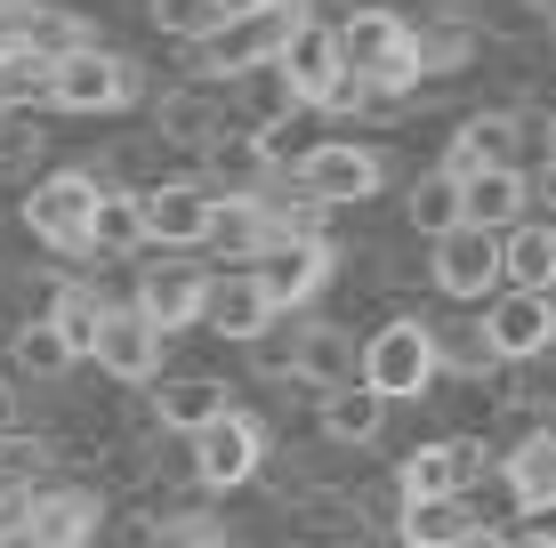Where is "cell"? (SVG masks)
<instances>
[{"label":"cell","instance_id":"obj_4","mask_svg":"<svg viewBox=\"0 0 556 548\" xmlns=\"http://www.w3.org/2000/svg\"><path fill=\"white\" fill-rule=\"evenodd\" d=\"M428 282L452 298V307H492V298L508 291V251H501V234L459 226V234L428 242Z\"/></svg>","mask_w":556,"mask_h":548},{"label":"cell","instance_id":"obj_40","mask_svg":"<svg viewBox=\"0 0 556 548\" xmlns=\"http://www.w3.org/2000/svg\"><path fill=\"white\" fill-rule=\"evenodd\" d=\"M525 16H541V25H556V0H516Z\"/></svg>","mask_w":556,"mask_h":548},{"label":"cell","instance_id":"obj_41","mask_svg":"<svg viewBox=\"0 0 556 548\" xmlns=\"http://www.w3.org/2000/svg\"><path fill=\"white\" fill-rule=\"evenodd\" d=\"M226 16H251V9H275V0H218Z\"/></svg>","mask_w":556,"mask_h":548},{"label":"cell","instance_id":"obj_15","mask_svg":"<svg viewBox=\"0 0 556 548\" xmlns=\"http://www.w3.org/2000/svg\"><path fill=\"white\" fill-rule=\"evenodd\" d=\"M331 267H339V258H331V242H275V251H266L251 275H258V291L275 298V315H299L306 298H315L323 282H331Z\"/></svg>","mask_w":556,"mask_h":548},{"label":"cell","instance_id":"obj_44","mask_svg":"<svg viewBox=\"0 0 556 548\" xmlns=\"http://www.w3.org/2000/svg\"><path fill=\"white\" fill-rule=\"evenodd\" d=\"M444 9H468V0H444Z\"/></svg>","mask_w":556,"mask_h":548},{"label":"cell","instance_id":"obj_35","mask_svg":"<svg viewBox=\"0 0 556 548\" xmlns=\"http://www.w3.org/2000/svg\"><path fill=\"white\" fill-rule=\"evenodd\" d=\"M41 420V404H33V387L16 380V371H0V451L25 444V428Z\"/></svg>","mask_w":556,"mask_h":548},{"label":"cell","instance_id":"obj_10","mask_svg":"<svg viewBox=\"0 0 556 548\" xmlns=\"http://www.w3.org/2000/svg\"><path fill=\"white\" fill-rule=\"evenodd\" d=\"M210 291H218V275H210L202 258H146L138 267V307L162 323V339L194 331L210 315Z\"/></svg>","mask_w":556,"mask_h":548},{"label":"cell","instance_id":"obj_16","mask_svg":"<svg viewBox=\"0 0 556 548\" xmlns=\"http://www.w3.org/2000/svg\"><path fill=\"white\" fill-rule=\"evenodd\" d=\"M162 323H153V315L138 307V298H129V307H113L105 315V339H98V371H113V380L122 387H138V380H153V371H162Z\"/></svg>","mask_w":556,"mask_h":548},{"label":"cell","instance_id":"obj_18","mask_svg":"<svg viewBox=\"0 0 556 548\" xmlns=\"http://www.w3.org/2000/svg\"><path fill=\"white\" fill-rule=\"evenodd\" d=\"M501 484L525 517H556V428H525L508 451H501Z\"/></svg>","mask_w":556,"mask_h":548},{"label":"cell","instance_id":"obj_42","mask_svg":"<svg viewBox=\"0 0 556 548\" xmlns=\"http://www.w3.org/2000/svg\"><path fill=\"white\" fill-rule=\"evenodd\" d=\"M468 548H516V540H501V533H476Z\"/></svg>","mask_w":556,"mask_h":548},{"label":"cell","instance_id":"obj_43","mask_svg":"<svg viewBox=\"0 0 556 548\" xmlns=\"http://www.w3.org/2000/svg\"><path fill=\"white\" fill-rule=\"evenodd\" d=\"M548 428H556V395H548Z\"/></svg>","mask_w":556,"mask_h":548},{"label":"cell","instance_id":"obj_23","mask_svg":"<svg viewBox=\"0 0 556 548\" xmlns=\"http://www.w3.org/2000/svg\"><path fill=\"white\" fill-rule=\"evenodd\" d=\"M404 218H412V234H419V242H444V234H459V226H468V186H459L444 162H435V169H419V178H412V194H404Z\"/></svg>","mask_w":556,"mask_h":548},{"label":"cell","instance_id":"obj_38","mask_svg":"<svg viewBox=\"0 0 556 548\" xmlns=\"http://www.w3.org/2000/svg\"><path fill=\"white\" fill-rule=\"evenodd\" d=\"M532 202H541V218H556V162L532 169Z\"/></svg>","mask_w":556,"mask_h":548},{"label":"cell","instance_id":"obj_33","mask_svg":"<svg viewBox=\"0 0 556 548\" xmlns=\"http://www.w3.org/2000/svg\"><path fill=\"white\" fill-rule=\"evenodd\" d=\"M49 154V129H41V113H0V178H25V186H41L33 169H41Z\"/></svg>","mask_w":556,"mask_h":548},{"label":"cell","instance_id":"obj_34","mask_svg":"<svg viewBox=\"0 0 556 548\" xmlns=\"http://www.w3.org/2000/svg\"><path fill=\"white\" fill-rule=\"evenodd\" d=\"M146 16L169 33V41H186V49L210 41V33L226 25V9H218V0H146Z\"/></svg>","mask_w":556,"mask_h":548},{"label":"cell","instance_id":"obj_26","mask_svg":"<svg viewBox=\"0 0 556 548\" xmlns=\"http://www.w3.org/2000/svg\"><path fill=\"white\" fill-rule=\"evenodd\" d=\"M81 364V355H73V339L49 323V315H33V323H16L9 331V371L25 387H49V380H65V371Z\"/></svg>","mask_w":556,"mask_h":548},{"label":"cell","instance_id":"obj_25","mask_svg":"<svg viewBox=\"0 0 556 548\" xmlns=\"http://www.w3.org/2000/svg\"><path fill=\"white\" fill-rule=\"evenodd\" d=\"M210 251H218V267H258L266 251H275V218H266V194L251 202H218V226H210Z\"/></svg>","mask_w":556,"mask_h":548},{"label":"cell","instance_id":"obj_46","mask_svg":"<svg viewBox=\"0 0 556 548\" xmlns=\"http://www.w3.org/2000/svg\"><path fill=\"white\" fill-rule=\"evenodd\" d=\"M291 548H299V540H291Z\"/></svg>","mask_w":556,"mask_h":548},{"label":"cell","instance_id":"obj_32","mask_svg":"<svg viewBox=\"0 0 556 548\" xmlns=\"http://www.w3.org/2000/svg\"><path fill=\"white\" fill-rule=\"evenodd\" d=\"M242 355H251V371H258V380L291 387V380H299V355H306V315H282V323H275V331H258Z\"/></svg>","mask_w":556,"mask_h":548},{"label":"cell","instance_id":"obj_2","mask_svg":"<svg viewBox=\"0 0 556 548\" xmlns=\"http://www.w3.org/2000/svg\"><path fill=\"white\" fill-rule=\"evenodd\" d=\"M435 380H444V364H435L428 315H388V323L363 339V387H379L388 404H428Z\"/></svg>","mask_w":556,"mask_h":548},{"label":"cell","instance_id":"obj_31","mask_svg":"<svg viewBox=\"0 0 556 548\" xmlns=\"http://www.w3.org/2000/svg\"><path fill=\"white\" fill-rule=\"evenodd\" d=\"M105 315H113V307H105L98 291H89V282H73V275L56 282V298H49V323H56V331L73 339V355H81V364H98V339H105Z\"/></svg>","mask_w":556,"mask_h":548},{"label":"cell","instance_id":"obj_1","mask_svg":"<svg viewBox=\"0 0 556 548\" xmlns=\"http://www.w3.org/2000/svg\"><path fill=\"white\" fill-rule=\"evenodd\" d=\"M299 25H315V9L306 0H275V9H251V16H226L210 41L186 49V73L194 81H242V73H266V65H282V49L299 41Z\"/></svg>","mask_w":556,"mask_h":548},{"label":"cell","instance_id":"obj_11","mask_svg":"<svg viewBox=\"0 0 556 548\" xmlns=\"http://www.w3.org/2000/svg\"><path fill=\"white\" fill-rule=\"evenodd\" d=\"M484 331H492V347H501L508 371L548 364V347H556V298L548 291H501L484 307Z\"/></svg>","mask_w":556,"mask_h":548},{"label":"cell","instance_id":"obj_22","mask_svg":"<svg viewBox=\"0 0 556 548\" xmlns=\"http://www.w3.org/2000/svg\"><path fill=\"white\" fill-rule=\"evenodd\" d=\"M388 395H379V387H339V395H323V404H315V420H323V444H348V451H371L379 436H388Z\"/></svg>","mask_w":556,"mask_h":548},{"label":"cell","instance_id":"obj_12","mask_svg":"<svg viewBox=\"0 0 556 548\" xmlns=\"http://www.w3.org/2000/svg\"><path fill=\"white\" fill-rule=\"evenodd\" d=\"M226 113H235V98H218V81H186V89H162L153 98V138L178 145V154H210V145L226 138Z\"/></svg>","mask_w":556,"mask_h":548},{"label":"cell","instance_id":"obj_27","mask_svg":"<svg viewBox=\"0 0 556 548\" xmlns=\"http://www.w3.org/2000/svg\"><path fill=\"white\" fill-rule=\"evenodd\" d=\"M525 218H532V178L525 169H484V178H468V226L516 234Z\"/></svg>","mask_w":556,"mask_h":548},{"label":"cell","instance_id":"obj_7","mask_svg":"<svg viewBox=\"0 0 556 548\" xmlns=\"http://www.w3.org/2000/svg\"><path fill=\"white\" fill-rule=\"evenodd\" d=\"M138 98H146V65L122 56V49H105V41L56 65V113H122Z\"/></svg>","mask_w":556,"mask_h":548},{"label":"cell","instance_id":"obj_19","mask_svg":"<svg viewBox=\"0 0 556 548\" xmlns=\"http://www.w3.org/2000/svg\"><path fill=\"white\" fill-rule=\"evenodd\" d=\"M428 323H435V364H444V380L484 387L492 371H508V364H501V347H492V331H484V315L452 307V315H428Z\"/></svg>","mask_w":556,"mask_h":548},{"label":"cell","instance_id":"obj_21","mask_svg":"<svg viewBox=\"0 0 556 548\" xmlns=\"http://www.w3.org/2000/svg\"><path fill=\"white\" fill-rule=\"evenodd\" d=\"M363 380V339L348 323H306V355H299V387L315 395H339V387H355Z\"/></svg>","mask_w":556,"mask_h":548},{"label":"cell","instance_id":"obj_9","mask_svg":"<svg viewBox=\"0 0 556 548\" xmlns=\"http://www.w3.org/2000/svg\"><path fill=\"white\" fill-rule=\"evenodd\" d=\"M258 468H266V420H251V411H235V420H218L210 436L186 444V476L202 493H242Z\"/></svg>","mask_w":556,"mask_h":548},{"label":"cell","instance_id":"obj_5","mask_svg":"<svg viewBox=\"0 0 556 548\" xmlns=\"http://www.w3.org/2000/svg\"><path fill=\"white\" fill-rule=\"evenodd\" d=\"M291 178H299L315 202H331V211H355V202H371L379 186H388V154H379V145H363V138H315V145L299 154Z\"/></svg>","mask_w":556,"mask_h":548},{"label":"cell","instance_id":"obj_37","mask_svg":"<svg viewBox=\"0 0 556 548\" xmlns=\"http://www.w3.org/2000/svg\"><path fill=\"white\" fill-rule=\"evenodd\" d=\"M162 548H226V533L202 517V508H178V517H169V540H162Z\"/></svg>","mask_w":556,"mask_h":548},{"label":"cell","instance_id":"obj_14","mask_svg":"<svg viewBox=\"0 0 556 548\" xmlns=\"http://www.w3.org/2000/svg\"><path fill=\"white\" fill-rule=\"evenodd\" d=\"M282 81L299 89V105H315V113H331V98L348 89V49H339V25H299V41L282 49Z\"/></svg>","mask_w":556,"mask_h":548},{"label":"cell","instance_id":"obj_24","mask_svg":"<svg viewBox=\"0 0 556 548\" xmlns=\"http://www.w3.org/2000/svg\"><path fill=\"white\" fill-rule=\"evenodd\" d=\"M476 533H492L476 500H412L404 524H395V540H404V548H468Z\"/></svg>","mask_w":556,"mask_h":548},{"label":"cell","instance_id":"obj_30","mask_svg":"<svg viewBox=\"0 0 556 548\" xmlns=\"http://www.w3.org/2000/svg\"><path fill=\"white\" fill-rule=\"evenodd\" d=\"M138 251H153L146 242V202L138 194H105L98 226H89V258H98V267H122V258H138Z\"/></svg>","mask_w":556,"mask_h":548},{"label":"cell","instance_id":"obj_13","mask_svg":"<svg viewBox=\"0 0 556 548\" xmlns=\"http://www.w3.org/2000/svg\"><path fill=\"white\" fill-rule=\"evenodd\" d=\"M98 524H105V500L89 484H49L25 517V540L16 548H98Z\"/></svg>","mask_w":556,"mask_h":548},{"label":"cell","instance_id":"obj_3","mask_svg":"<svg viewBox=\"0 0 556 548\" xmlns=\"http://www.w3.org/2000/svg\"><path fill=\"white\" fill-rule=\"evenodd\" d=\"M98 202H105V186L89 178V169H49L41 186H25L16 218H25V234L41 242V251H56V258H89V226H98Z\"/></svg>","mask_w":556,"mask_h":548},{"label":"cell","instance_id":"obj_36","mask_svg":"<svg viewBox=\"0 0 556 548\" xmlns=\"http://www.w3.org/2000/svg\"><path fill=\"white\" fill-rule=\"evenodd\" d=\"M41 9H49V0H0V56H25V49H33Z\"/></svg>","mask_w":556,"mask_h":548},{"label":"cell","instance_id":"obj_45","mask_svg":"<svg viewBox=\"0 0 556 548\" xmlns=\"http://www.w3.org/2000/svg\"><path fill=\"white\" fill-rule=\"evenodd\" d=\"M548 371H556V347H548Z\"/></svg>","mask_w":556,"mask_h":548},{"label":"cell","instance_id":"obj_29","mask_svg":"<svg viewBox=\"0 0 556 548\" xmlns=\"http://www.w3.org/2000/svg\"><path fill=\"white\" fill-rule=\"evenodd\" d=\"M412 41H419V73H435V81H452L459 65L476 56V25L459 9H419V25H412Z\"/></svg>","mask_w":556,"mask_h":548},{"label":"cell","instance_id":"obj_8","mask_svg":"<svg viewBox=\"0 0 556 548\" xmlns=\"http://www.w3.org/2000/svg\"><path fill=\"white\" fill-rule=\"evenodd\" d=\"M484 468H501V451L484 436H435L395 468V484H404V500H468L484 484Z\"/></svg>","mask_w":556,"mask_h":548},{"label":"cell","instance_id":"obj_28","mask_svg":"<svg viewBox=\"0 0 556 548\" xmlns=\"http://www.w3.org/2000/svg\"><path fill=\"white\" fill-rule=\"evenodd\" d=\"M501 251H508V291L556 298V218H525L516 234H501Z\"/></svg>","mask_w":556,"mask_h":548},{"label":"cell","instance_id":"obj_20","mask_svg":"<svg viewBox=\"0 0 556 548\" xmlns=\"http://www.w3.org/2000/svg\"><path fill=\"white\" fill-rule=\"evenodd\" d=\"M282 315H275V298L258 291V275L251 267H235V275H218V291H210V315H202V331L210 339H235V347H251L258 331H275Z\"/></svg>","mask_w":556,"mask_h":548},{"label":"cell","instance_id":"obj_6","mask_svg":"<svg viewBox=\"0 0 556 548\" xmlns=\"http://www.w3.org/2000/svg\"><path fill=\"white\" fill-rule=\"evenodd\" d=\"M146 202V242L153 258H194L210 251V226H218V194L202 178H162V186H138Z\"/></svg>","mask_w":556,"mask_h":548},{"label":"cell","instance_id":"obj_39","mask_svg":"<svg viewBox=\"0 0 556 548\" xmlns=\"http://www.w3.org/2000/svg\"><path fill=\"white\" fill-rule=\"evenodd\" d=\"M516 548H556V524H532V533L516 540Z\"/></svg>","mask_w":556,"mask_h":548},{"label":"cell","instance_id":"obj_17","mask_svg":"<svg viewBox=\"0 0 556 548\" xmlns=\"http://www.w3.org/2000/svg\"><path fill=\"white\" fill-rule=\"evenodd\" d=\"M235 395H226V380H210V371H178V380H162V395H153V420L169 428V436H210L218 420H235Z\"/></svg>","mask_w":556,"mask_h":548}]
</instances>
